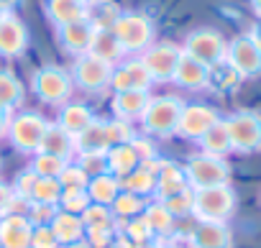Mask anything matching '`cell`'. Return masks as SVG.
I'll return each instance as SVG.
<instances>
[{"instance_id": "1", "label": "cell", "mask_w": 261, "mask_h": 248, "mask_svg": "<svg viewBox=\"0 0 261 248\" xmlns=\"http://www.w3.org/2000/svg\"><path fill=\"white\" fill-rule=\"evenodd\" d=\"M185 102L174 95H162V97H151L149 107L141 118V128L146 136L154 139H172L177 136V126H179V115H182Z\"/></svg>"}, {"instance_id": "2", "label": "cell", "mask_w": 261, "mask_h": 248, "mask_svg": "<svg viewBox=\"0 0 261 248\" xmlns=\"http://www.w3.org/2000/svg\"><path fill=\"white\" fill-rule=\"evenodd\" d=\"M236 192L230 184L192 189V215L197 223H225L236 212Z\"/></svg>"}, {"instance_id": "3", "label": "cell", "mask_w": 261, "mask_h": 248, "mask_svg": "<svg viewBox=\"0 0 261 248\" xmlns=\"http://www.w3.org/2000/svg\"><path fill=\"white\" fill-rule=\"evenodd\" d=\"M110 31L115 34L125 54H144L154 44V34H156L154 21L146 13H134V11L120 13V18Z\"/></svg>"}, {"instance_id": "4", "label": "cell", "mask_w": 261, "mask_h": 248, "mask_svg": "<svg viewBox=\"0 0 261 248\" xmlns=\"http://www.w3.org/2000/svg\"><path fill=\"white\" fill-rule=\"evenodd\" d=\"M182 174L190 184V189H207V187H220V184H228L230 179V167L225 159H218V156H207V154H192L185 167H182Z\"/></svg>"}, {"instance_id": "5", "label": "cell", "mask_w": 261, "mask_h": 248, "mask_svg": "<svg viewBox=\"0 0 261 248\" xmlns=\"http://www.w3.org/2000/svg\"><path fill=\"white\" fill-rule=\"evenodd\" d=\"M31 90L39 100H44L49 105H67L72 97L74 82H72L67 69H62L57 64H46V67H39L34 72Z\"/></svg>"}, {"instance_id": "6", "label": "cell", "mask_w": 261, "mask_h": 248, "mask_svg": "<svg viewBox=\"0 0 261 248\" xmlns=\"http://www.w3.org/2000/svg\"><path fill=\"white\" fill-rule=\"evenodd\" d=\"M46 128H49V120L41 113L23 110L18 115H11L8 139H11V144H13L16 151H21V154H36L39 146H41V139H44Z\"/></svg>"}, {"instance_id": "7", "label": "cell", "mask_w": 261, "mask_h": 248, "mask_svg": "<svg viewBox=\"0 0 261 248\" xmlns=\"http://www.w3.org/2000/svg\"><path fill=\"white\" fill-rule=\"evenodd\" d=\"M225 131L230 139V149L238 154H256L261 151V115L253 110H238L228 115Z\"/></svg>"}, {"instance_id": "8", "label": "cell", "mask_w": 261, "mask_h": 248, "mask_svg": "<svg viewBox=\"0 0 261 248\" xmlns=\"http://www.w3.org/2000/svg\"><path fill=\"white\" fill-rule=\"evenodd\" d=\"M225 46L228 44H225V39L218 31H213V29H197V31H192L185 39L182 54L197 59L205 67H215V64L225 62Z\"/></svg>"}, {"instance_id": "9", "label": "cell", "mask_w": 261, "mask_h": 248, "mask_svg": "<svg viewBox=\"0 0 261 248\" xmlns=\"http://www.w3.org/2000/svg\"><path fill=\"white\" fill-rule=\"evenodd\" d=\"M139 59L146 67L151 82H172L174 69L182 59V46H177L172 41H154Z\"/></svg>"}, {"instance_id": "10", "label": "cell", "mask_w": 261, "mask_h": 248, "mask_svg": "<svg viewBox=\"0 0 261 248\" xmlns=\"http://www.w3.org/2000/svg\"><path fill=\"white\" fill-rule=\"evenodd\" d=\"M225 64L241 77V79H251L261 74V49L253 44V39L248 34L236 36L228 46H225Z\"/></svg>"}, {"instance_id": "11", "label": "cell", "mask_w": 261, "mask_h": 248, "mask_svg": "<svg viewBox=\"0 0 261 248\" xmlns=\"http://www.w3.org/2000/svg\"><path fill=\"white\" fill-rule=\"evenodd\" d=\"M110 74H113V67L100 62V59H95V57H90V54L77 57L74 64H72V72H69L72 82L80 90H85V92H102V90H108L110 87Z\"/></svg>"}, {"instance_id": "12", "label": "cell", "mask_w": 261, "mask_h": 248, "mask_svg": "<svg viewBox=\"0 0 261 248\" xmlns=\"http://www.w3.org/2000/svg\"><path fill=\"white\" fill-rule=\"evenodd\" d=\"M220 120L218 110L210 107V105H185L182 107V115H179V126H177V136L182 139H190V141H200L215 123Z\"/></svg>"}, {"instance_id": "13", "label": "cell", "mask_w": 261, "mask_h": 248, "mask_svg": "<svg viewBox=\"0 0 261 248\" xmlns=\"http://www.w3.org/2000/svg\"><path fill=\"white\" fill-rule=\"evenodd\" d=\"M151 85L154 82H151L146 67L141 64V59H125L113 67V74H110L113 92H125V90H146L149 92Z\"/></svg>"}, {"instance_id": "14", "label": "cell", "mask_w": 261, "mask_h": 248, "mask_svg": "<svg viewBox=\"0 0 261 248\" xmlns=\"http://www.w3.org/2000/svg\"><path fill=\"white\" fill-rule=\"evenodd\" d=\"M29 46V29L16 13H6L0 21V57L16 59Z\"/></svg>"}, {"instance_id": "15", "label": "cell", "mask_w": 261, "mask_h": 248, "mask_svg": "<svg viewBox=\"0 0 261 248\" xmlns=\"http://www.w3.org/2000/svg\"><path fill=\"white\" fill-rule=\"evenodd\" d=\"M34 225L26 215H3L0 217V248H31Z\"/></svg>"}, {"instance_id": "16", "label": "cell", "mask_w": 261, "mask_h": 248, "mask_svg": "<svg viewBox=\"0 0 261 248\" xmlns=\"http://www.w3.org/2000/svg\"><path fill=\"white\" fill-rule=\"evenodd\" d=\"M92 23L87 18L82 21H74V23H67V26H59L57 29V36H59V44L67 54L72 57H82L90 51V41H92Z\"/></svg>"}, {"instance_id": "17", "label": "cell", "mask_w": 261, "mask_h": 248, "mask_svg": "<svg viewBox=\"0 0 261 248\" xmlns=\"http://www.w3.org/2000/svg\"><path fill=\"white\" fill-rule=\"evenodd\" d=\"M149 100L151 95L146 90H125V92H115L113 95V115L120 118V120H128V123H134V120H141L146 107H149Z\"/></svg>"}, {"instance_id": "18", "label": "cell", "mask_w": 261, "mask_h": 248, "mask_svg": "<svg viewBox=\"0 0 261 248\" xmlns=\"http://www.w3.org/2000/svg\"><path fill=\"white\" fill-rule=\"evenodd\" d=\"M192 248H230L233 235L225 223H197L190 233Z\"/></svg>"}, {"instance_id": "19", "label": "cell", "mask_w": 261, "mask_h": 248, "mask_svg": "<svg viewBox=\"0 0 261 248\" xmlns=\"http://www.w3.org/2000/svg\"><path fill=\"white\" fill-rule=\"evenodd\" d=\"M172 82H177V85L185 87V90H202V87L210 85V67H205V64H200L197 59L182 54V59H179V64H177V69H174Z\"/></svg>"}, {"instance_id": "20", "label": "cell", "mask_w": 261, "mask_h": 248, "mask_svg": "<svg viewBox=\"0 0 261 248\" xmlns=\"http://www.w3.org/2000/svg\"><path fill=\"white\" fill-rule=\"evenodd\" d=\"M95 123V115H92V110L85 105V102H67V105H62V113H59V123L57 126L62 128V131H67L72 139H77L85 128H90Z\"/></svg>"}, {"instance_id": "21", "label": "cell", "mask_w": 261, "mask_h": 248, "mask_svg": "<svg viewBox=\"0 0 261 248\" xmlns=\"http://www.w3.org/2000/svg\"><path fill=\"white\" fill-rule=\"evenodd\" d=\"M87 54L95 57V59H100V62H105V64H110V67L120 64V59L125 57L120 41H118L115 34L108 31V29H100V31L92 34V41H90V51H87Z\"/></svg>"}, {"instance_id": "22", "label": "cell", "mask_w": 261, "mask_h": 248, "mask_svg": "<svg viewBox=\"0 0 261 248\" xmlns=\"http://www.w3.org/2000/svg\"><path fill=\"white\" fill-rule=\"evenodd\" d=\"M44 11L57 29L87 18V6H82L80 0H44Z\"/></svg>"}, {"instance_id": "23", "label": "cell", "mask_w": 261, "mask_h": 248, "mask_svg": "<svg viewBox=\"0 0 261 248\" xmlns=\"http://www.w3.org/2000/svg\"><path fill=\"white\" fill-rule=\"evenodd\" d=\"M105 161H108V172H110L113 177H118V179H123L125 174H130L136 167H141L134 144L110 146V149L105 151Z\"/></svg>"}, {"instance_id": "24", "label": "cell", "mask_w": 261, "mask_h": 248, "mask_svg": "<svg viewBox=\"0 0 261 248\" xmlns=\"http://www.w3.org/2000/svg\"><path fill=\"white\" fill-rule=\"evenodd\" d=\"M39 151H41V154L59 156V159L69 161V159H72V154H74V139H72L67 131H62V128L57 126V123H49V128H46V133H44V139H41Z\"/></svg>"}, {"instance_id": "25", "label": "cell", "mask_w": 261, "mask_h": 248, "mask_svg": "<svg viewBox=\"0 0 261 248\" xmlns=\"http://www.w3.org/2000/svg\"><path fill=\"white\" fill-rule=\"evenodd\" d=\"M85 192H87L90 202L110 207V205L115 202V197L120 195V179L113 177L110 172H105V174H100V177H92V179L87 182V189H85Z\"/></svg>"}, {"instance_id": "26", "label": "cell", "mask_w": 261, "mask_h": 248, "mask_svg": "<svg viewBox=\"0 0 261 248\" xmlns=\"http://www.w3.org/2000/svg\"><path fill=\"white\" fill-rule=\"evenodd\" d=\"M182 189H190V184H187V179L182 174V167H177L172 161H164V167L156 172V187H154L156 197L164 200V197H172V195H177Z\"/></svg>"}, {"instance_id": "27", "label": "cell", "mask_w": 261, "mask_h": 248, "mask_svg": "<svg viewBox=\"0 0 261 248\" xmlns=\"http://www.w3.org/2000/svg\"><path fill=\"white\" fill-rule=\"evenodd\" d=\"M108 146V136H105V120H97L90 128H85L77 139H74V151L77 154H105Z\"/></svg>"}, {"instance_id": "28", "label": "cell", "mask_w": 261, "mask_h": 248, "mask_svg": "<svg viewBox=\"0 0 261 248\" xmlns=\"http://www.w3.org/2000/svg\"><path fill=\"white\" fill-rule=\"evenodd\" d=\"M51 230H54L59 245H67V243H74V240H82L85 238L82 217L80 215H72V212H62V210L51 220Z\"/></svg>"}, {"instance_id": "29", "label": "cell", "mask_w": 261, "mask_h": 248, "mask_svg": "<svg viewBox=\"0 0 261 248\" xmlns=\"http://www.w3.org/2000/svg\"><path fill=\"white\" fill-rule=\"evenodd\" d=\"M200 144V149H202V154H207V156H218V159H225L233 149H230V139H228V131H225V123L223 120H218L215 126L197 141Z\"/></svg>"}, {"instance_id": "30", "label": "cell", "mask_w": 261, "mask_h": 248, "mask_svg": "<svg viewBox=\"0 0 261 248\" xmlns=\"http://www.w3.org/2000/svg\"><path fill=\"white\" fill-rule=\"evenodd\" d=\"M23 85L11 69H0V107L3 110H16L23 102Z\"/></svg>"}, {"instance_id": "31", "label": "cell", "mask_w": 261, "mask_h": 248, "mask_svg": "<svg viewBox=\"0 0 261 248\" xmlns=\"http://www.w3.org/2000/svg\"><path fill=\"white\" fill-rule=\"evenodd\" d=\"M144 207H146V200H144V197L130 195V192H125V189H120V195H118L115 202L110 205V210H113V215H115V220H118V228H120V223H128V220L139 217V215L144 212Z\"/></svg>"}, {"instance_id": "32", "label": "cell", "mask_w": 261, "mask_h": 248, "mask_svg": "<svg viewBox=\"0 0 261 248\" xmlns=\"http://www.w3.org/2000/svg\"><path fill=\"white\" fill-rule=\"evenodd\" d=\"M141 217L146 220V225L151 228L154 235H169L174 230V217L169 215V210L156 200V202H146Z\"/></svg>"}, {"instance_id": "33", "label": "cell", "mask_w": 261, "mask_h": 248, "mask_svg": "<svg viewBox=\"0 0 261 248\" xmlns=\"http://www.w3.org/2000/svg\"><path fill=\"white\" fill-rule=\"evenodd\" d=\"M154 187H156V177H154V172H149L146 167H136L130 174H125V177L120 179V189H125V192H130V195H139V197L151 195Z\"/></svg>"}, {"instance_id": "34", "label": "cell", "mask_w": 261, "mask_h": 248, "mask_svg": "<svg viewBox=\"0 0 261 248\" xmlns=\"http://www.w3.org/2000/svg\"><path fill=\"white\" fill-rule=\"evenodd\" d=\"M120 8L115 6V3H110V0H97V3H92L90 8H87V21L92 23V29L95 31H100V29H113L115 26V21L120 18Z\"/></svg>"}, {"instance_id": "35", "label": "cell", "mask_w": 261, "mask_h": 248, "mask_svg": "<svg viewBox=\"0 0 261 248\" xmlns=\"http://www.w3.org/2000/svg\"><path fill=\"white\" fill-rule=\"evenodd\" d=\"M80 217H82L85 230H118V220H115L113 210L105 207V205L90 202V207H87Z\"/></svg>"}, {"instance_id": "36", "label": "cell", "mask_w": 261, "mask_h": 248, "mask_svg": "<svg viewBox=\"0 0 261 248\" xmlns=\"http://www.w3.org/2000/svg\"><path fill=\"white\" fill-rule=\"evenodd\" d=\"M59 197H62V184H59V179H51V177H36L34 189H31V202L59 205Z\"/></svg>"}, {"instance_id": "37", "label": "cell", "mask_w": 261, "mask_h": 248, "mask_svg": "<svg viewBox=\"0 0 261 248\" xmlns=\"http://www.w3.org/2000/svg\"><path fill=\"white\" fill-rule=\"evenodd\" d=\"M105 136H108V146H120V144H134L136 141V131L128 120H105Z\"/></svg>"}, {"instance_id": "38", "label": "cell", "mask_w": 261, "mask_h": 248, "mask_svg": "<svg viewBox=\"0 0 261 248\" xmlns=\"http://www.w3.org/2000/svg\"><path fill=\"white\" fill-rule=\"evenodd\" d=\"M67 164H69V161H64V159H59V156H49V154L36 151V154H34V161H31V169H34L36 177H51V179H59V174L64 172Z\"/></svg>"}, {"instance_id": "39", "label": "cell", "mask_w": 261, "mask_h": 248, "mask_svg": "<svg viewBox=\"0 0 261 248\" xmlns=\"http://www.w3.org/2000/svg\"><path fill=\"white\" fill-rule=\"evenodd\" d=\"M123 238H125L130 245H141V243L154 240V233H151V228L146 225V220L139 215V217H134V220L123 223Z\"/></svg>"}, {"instance_id": "40", "label": "cell", "mask_w": 261, "mask_h": 248, "mask_svg": "<svg viewBox=\"0 0 261 248\" xmlns=\"http://www.w3.org/2000/svg\"><path fill=\"white\" fill-rule=\"evenodd\" d=\"M62 212H72V215H82L87 207H90V197L85 189H62V197H59V205H57Z\"/></svg>"}, {"instance_id": "41", "label": "cell", "mask_w": 261, "mask_h": 248, "mask_svg": "<svg viewBox=\"0 0 261 248\" xmlns=\"http://www.w3.org/2000/svg\"><path fill=\"white\" fill-rule=\"evenodd\" d=\"M159 202L169 210V215H172L174 220L192 215V189H182V192H177V195H172V197H164V200H159Z\"/></svg>"}, {"instance_id": "42", "label": "cell", "mask_w": 261, "mask_h": 248, "mask_svg": "<svg viewBox=\"0 0 261 248\" xmlns=\"http://www.w3.org/2000/svg\"><path fill=\"white\" fill-rule=\"evenodd\" d=\"M59 207L57 205H41V202H29V210H26V217L34 228L39 225H51V220L57 217Z\"/></svg>"}, {"instance_id": "43", "label": "cell", "mask_w": 261, "mask_h": 248, "mask_svg": "<svg viewBox=\"0 0 261 248\" xmlns=\"http://www.w3.org/2000/svg\"><path fill=\"white\" fill-rule=\"evenodd\" d=\"M87 182H90V177L77 167V164H67L64 167V172L59 174V184H62V189H87Z\"/></svg>"}, {"instance_id": "44", "label": "cell", "mask_w": 261, "mask_h": 248, "mask_svg": "<svg viewBox=\"0 0 261 248\" xmlns=\"http://www.w3.org/2000/svg\"><path fill=\"white\" fill-rule=\"evenodd\" d=\"M77 167L92 179V177H100L108 172V161H105V154H80L77 159Z\"/></svg>"}, {"instance_id": "45", "label": "cell", "mask_w": 261, "mask_h": 248, "mask_svg": "<svg viewBox=\"0 0 261 248\" xmlns=\"http://www.w3.org/2000/svg\"><path fill=\"white\" fill-rule=\"evenodd\" d=\"M31 248H62V245H59L51 225H39L31 233Z\"/></svg>"}, {"instance_id": "46", "label": "cell", "mask_w": 261, "mask_h": 248, "mask_svg": "<svg viewBox=\"0 0 261 248\" xmlns=\"http://www.w3.org/2000/svg\"><path fill=\"white\" fill-rule=\"evenodd\" d=\"M34 182H36V174H34V169L29 167V169H23V172L16 177V184H13L11 189H13V195H16V197H21V200H29V202H31Z\"/></svg>"}, {"instance_id": "47", "label": "cell", "mask_w": 261, "mask_h": 248, "mask_svg": "<svg viewBox=\"0 0 261 248\" xmlns=\"http://www.w3.org/2000/svg\"><path fill=\"white\" fill-rule=\"evenodd\" d=\"M85 240L92 248H108L115 240V230H85Z\"/></svg>"}, {"instance_id": "48", "label": "cell", "mask_w": 261, "mask_h": 248, "mask_svg": "<svg viewBox=\"0 0 261 248\" xmlns=\"http://www.w3.org/2000/svg\"><path fill=\"white\" fill-rule=\"evenodd\" d=\"M134 149H136V154H139V161H141V164H146V161L156 159V151H154V146H151V141H149V139H136V141H134Z\"/></svg>"}, {"instance_id": "49", "label": "cell", "mask_w": 261, "mask_h": 248, "mask_svg": "<svg viewBox=\"0 0 261 248\" xmlns=\"http://www.w3.org/2000/svg\"><path fill=\"white\" fill-rule=\"evenodd\" d=\"M11 202H13V189H11L8 184H3V182H0V217H3V215H8V210H11Z\"/></svg>"}, {"instance_id": "50", "label": "cell", "mask_w": 261, "mask_h": 248, "mask_svg": "<svg viewBox=\"0 0 261 248\" xmlns=\"http://www.w3.org/2000/svg\"><path fill=\"white\" fill-rule=\"evenodd\" d=\"M8 123H11V113L0 107V139L8 136Z\"/></svg>"}, {"instance_id": "51", "label": "cell", "mask_w": 261, "mask_h": 248, "mask_svg": "<svg viewBox=\"0 0 261 248\" xmlns=\"http://www.w3.org/2000/svg\"><path fill=\"white\" fill-rule=\"evenodd\" d=\"M21 6V0H0V11L3 13H13Z\"/></svg>"}, {"instance_id": "52", "label": "cell", "mask_w": 261, "mask_h": 248, "mask_svg": "<svg viewBox=\"0 0 261 248\" xmlns=\"http://www.w3.org/2000/svg\"><path fill=\"white\" fill-rule=\"evenodd\" d=\"M248 36H251V39H253V44L261 49V21H256V23H253V29H251V34H248Z\"/></svg>"}, {"instance_id": "53", "label": "cell", "mask_w": 261, "mask_h": 248, "mask_svg": "<svg viewBox=\"0 0 261 248\" xmlns=\"http://www.w3.org/2000/svg\"><path fill=\"white\" fill-rule=\"evenodd\" d=\"M108 248H134V245H130V243H128L123 235H115V240H113Z\"/></svg>"}, {"instance_id": "54", "label": "cell", "mask_w": 261, "mask_h": 248, "mask_svg": "<svg viewBox=\"0 0 261 248\" xmlns=\"http://www.w3.org/2000/svg\"><path fill=\"white\" fill-rule=\"evenodd\" d=\"M62 248H92V245H90V243H87V240L82 238V240H74V243H67V245H62Z\"/></svg>"}, {"instance_id": "55", "label": "cell", "mask_w": 261, "mask_h": 248, "mask_svg": "<svg viewBox=\"0 0 261 248\" xmlns=\"http://www.w3.org/2000/svg\"><path fill=\"white\" fill-rule=\"evenodd\" d=\"M251 8H253V13H256L258 21H261V0H251Z\"/></svg>"}, {"instance_id": "56", "label": "cell", "mask_w": 261, "mask_h": 248, "mask_svg": "<svg viewBox=\"0 0 261 248\" xmlns=\"http://www.w3.org/2000/svg\"><path fill=\"white\" fill-rule=\"evenodd\" d=\"M134 248H159V243L149 240V243H141V245H134Z\"/></svg>"}, {"instance_id": "57", "label": "cell", "mask_w": 261, "mask_h": 248, "mask_svg": "<svg viewBox=\"0 0 261 248\" xmlns=\"http://www.w3.org/2000/svg\"><path fill=\"white\" fill-rule=\"evenodd\" d=\"M80 3H82V6H87V8H90V6H92V3H97V0H80Z\"/></svg>"}, {"instance_id": "58", "label": "cell", "mask_w": 261, "mask_h": 248, "mask_svg": "<svg viewBox=\"0 0 261 248\" xmlns=\"http://www.w3.org/2000/svg\"><path fill=\"white\" fill-rule=\"evenodd\" d=\"M159 248H177V245H162V243H159Z\"/></svg>"}, {"instance_id": "59", "label": "cell", "mask_w": 261, "mask_h": 248, "mask_svg": "<svg viewBox=\"0 0 261 248\" xmlns=\"http://www.w3.org/2000/svg\"><path fill=\"white\" fill-rule=\"evenodd\" d=\"M3 16H6V13H3V11H0V21H3Z\"/></svg>"}]
</instances>
